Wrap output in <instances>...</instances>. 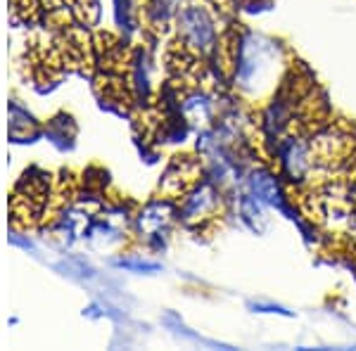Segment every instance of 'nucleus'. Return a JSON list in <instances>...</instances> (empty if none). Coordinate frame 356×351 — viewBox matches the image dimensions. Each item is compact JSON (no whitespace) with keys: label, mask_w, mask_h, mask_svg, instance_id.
<instances>
[{"label":"nucleus","mask_w":356,"mask_h":351,"mask_svg":"<svg viewBox=\"0 0 356 351\" xmlns=\"http://www.w3.org/2000/svg\"><path fill=\"white\" fill-rule=\"evenodd\" d=\"M290 62L283 43L254 31H231V69L228 83L247 105H264L288 79Z\"/></svg>","instance_id":"nucleus-1"},{"label":"nucleus","mask_w":356,"mask_h":351,"mask_svg":"<svg viewBox=\"0 0 356 351\" xmlns=\"http://www.w3.org/2000/svg\"><path fill=\"white\" fill-rule=\"evenodd\" d=\"M176 33L181 50L200 62H209L226 36L221 26V13L214 5L186 3L176 13Z\"/></svg>","instance_id":"nucleus-2"},{"label":"nucleus","mask_w":356,"mask_h":351,"mask_svg":"<svg viewBox=\"0 0 356 351\" xmlns=\"http://www.w3.org/2000/svg\"><path fill=\"white\" fill-rule=\"evenodd\" d=\"M231 195L207 176L176 199V218L191 230H204L228 214Z\"/></svg>","instance_id":"nucleus-3"},{"label":"nucleus","mask_w":356,"mask_h":351,"mask_svg":"<svg viewBox=\"0 0 356 351\" xmlns=\"http://www.w3.org/2000/svg\"><path fill=\"white\" fill-rule=\"evenodd\" d=\"M243 190L252 193L271 209H285L288 204V183L280 178L273 164H252L245 174Z\"/></svg>","instance_id":"nucleus-4"},{"label":"nucleus","mask_w":356,"mask_h":351,"mask_svg":"<svg viewBox=\"0 0 356 351\" xmlns=\"http://www.w3.org/2000/svg\"><path fill=\"white\" fill-rule=\"evenodd\" d=\"M174 221H178L176 202L174 199L159 197V199H154V202L145 204L136 214V233L140 235V238H145L147 243H150V240H159L169 233Z\"/></svg>","instance_id":"nucleus-5"},{"label":"nucleus","mask_w":356,"mask_h":351,"mask_svg":"<svg viewBox=\"0 0 356 351\" xmlns=\"http://www.w3.org/2000/svg\"><path fill=\"white\" fill-rule=\"evenodd\" d=\"M231 199L235 204V211H238L240 221H243L245 226H250L252 230H257V233L264 230V226H266V221H268V209H271V206H266L261 199H257L254 195L247 193L243 188H240Z\"/></svg>","instance_id":"nucleus-6"},{"label":"nucleus","mask_w":356,"mask_h":351,"mask_svg":"<svg viewBox=\"0 0 356 351\" xmlns=\"http://www.w3.org/2000/svg\"><path fill=\"white\" fill-rule=\"evenodd\" d=\"M252 309L259 311V313H280V316H290V311H285L283 307H278V304H252Z\"/></svg>","instance_id":"nucleus-7"}]
</instances>
